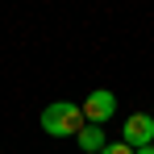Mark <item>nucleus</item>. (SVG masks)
<instances>
[{
	"instance_id": "1",
	"label": "nucleus",
	"mask_w": 154,
	"mask_h": 154,
	"mask_svg": "<svg viewBox=\"0 0 154 154\" xmlns=\"http://www.w3.org/2000/svg\"><path fill=\"white\" fill-rule=\"evenodd\" d=\"M88 125V117H83V104H71V100H54L42 108V129L50 133V137H67V133H83Z\"/></svg>"
},
{
	"instance_id": "2",
	"label": "nucleus",
	"mask_w": 154,
	"mask_h": 154,
	"mask_svg": "<svg viewBox=\"0 0 154 154\" xmlns=\"http://www.w3.org/2000/svg\"><path fill=\"white\" fill-rule=\"evenodd\" d=\"M121 142L133 146V150H146L154 142V112H133L125 121V129H121Z\"/></svg>"
},
{
	"instance_id": "3",
	"label": "nucleus",
	"mask_w": 154,
	"mask_h": 154,
	"mask_svg": "<svg viewBox=\"0 0 154 154\" xmlns=\"http://www.w3.org/2000/svg\"><path fill=\"white\" fill-rule=\"evenodd\" d=\"M112 112H117V96H112L108 88H96V92L83 100V117H88V125H104Z\"/></svg>"
},
{
	"instance_id": "4",
	"label": "nucleus",
	"mask_w": 154,
	"mask_h": 154,
	"mask_svg": "<svg viewBox=\"0 0 154 154\" xmlns=\"http://www.w3.org/2000/svg\"><path fill=\"white\" fill-rule=\"evenodd\" d=\"M79 146H83L88 154H100L104 146H108V142H104V129H100V125H83V133H79Z\"/></svg>"
},
{
	"instance_id": "5",
	"label": "nucleus",
	"mask_w": 154,
	"mask_h": 154,
	"mask_svg": "<svg viewBox=\"0 0 154 154\" xmlns=\"http://www.w3.org/2000/svg\"><path fill=\"white\" fill-rule=\"evenodd\" d=\"M100 154H133V146H125V142H108Z\"/></svg>"
},
{
	"instance_id": "6",
	"label": "nucleus",
	"mask_w": 154,
	"mask_h": 154,
	"mask_svg": "<svg viewBox=\"0 0 154 154\" xmlns=\"http://www.w3.org/2000/svg\"><path fill=\"white\" fill-rule=\"evenodd\" d=\"M133 154H154V146H146V150H133Z\"/></svg>"
}]
</instances>
